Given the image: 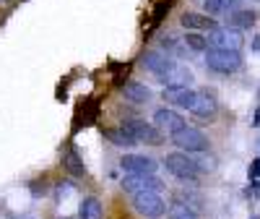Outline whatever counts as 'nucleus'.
<instances>
[{
  "mask_svg": "<svg viewBox=\"0 0 260 219\" xmlns=\"http://www.w3.org/2000/svg\"><path fill=\"white\" fill-rule=\"evenodd\" d=\"M164 167L169 175H175L177 180H185V183H195L201 178V167L195 162L187 151H172V154L164 157Z\"/></svg>",
  "mask_w": 260,
  "mask_h": 219,
  "instance_id": "f257e3e1",
  "label": "nucleus"
},
{
  "mask_svg": "<svg viewBox=\"0 0 260 219\" xmlns=\"http://www.w3.org/2000/svg\"><path fill=\"white\" fill-rule=\"evenodd\" d=\"M169 141L175 144L177 149L187 151V154H206L208 151V136L203 133L201 128H192V125H185L175 133H169Z\"/></svg>",
  "mask_w": 260,
  "mask_h": 219,
  "instance_id": "f03ea898",
  "label": "nucleus"
},
{
  "mask_svg": "<svg viewBox=\"0 0 260 219\" xmlns=\"http://www.w3.org/2000/svg\"><path fill=\"white\" fill-rule=\"evenodd\" d=\"M206 65H208V71L221 73V76L237 73V71L242 68V52H237V50H216V47H208V50H206Z\"/></svg>",
  "mask_w": 260,
  "mask_h": 219,
  "instance_id": "7ed1b4c3",
  "label": "nucleus"
},
{
  "mask_svg": "<svg viewBox=\"0 0 260 219\" xmlns=\"http://www.w3.org/2000/svg\"><path fill=\"white\" fill-rule=\"evenodd\" d=\"M208 45L216 47V50H237V52H242L245 47V37L240 29H234V26H216L213 32H208Z\"/></svg>",
  "mask_w": 260,
  "mask_h": 219,
  "instance_id": "20e7f679",
  "label": "nucleus"
},
{
  "mask_svg": "<svg viewBox=\"0 0 260 219\" xmlns=\"http://www.w3.org/2000/svg\"><path fill=\"white\" fill-rule=\"evenodd\" d=\"M133 209L146 216V219H159L167 214V204L161 199L159 190H146V193H136L133 196Z\"/></svg>",
  "mask_w": 260,
  "mask_h": 219,
  "instance_id": "39448f33",
  "label": "nucleus"
},
{
  "mask_svg": "<svg viewBox=\"0 0 260 219\" xmlns=\"http://www.w3.org/2000/svg\"><path fill=\"white\" fill-rule=\"evenodd\" d=\"M122 128H127L130 133L136 136L138 144L159 146V144L164 141V139H161V128L151 125V123H146V120H141V118H127V120H122Z\"/></svg>",
  "mask_w": 260,
  "mask_h": 219,
  "instance_id": "423d86ee",
  "label": "nucleus"
},
{
  "mask_svg": "<svg viewBox=\"0 0 260 219\" xmlns=\"http://www.w3.org/2000/svg\"><path fill=\"white\" fill-rule=\"evenodd\" d=\"M122 190L136 196V193H146V190H164V183L156 178V175H136V172H125L122 178Z\"/></svg>",
  "mask_w": 260,
  "mask_h": 219,
  "instance_id": "0eeeda50",
  "label": "nucleus"
},
{
  "mask_svg": "<svg viewBox=\"0 0 260 219\" xmlns=\"http://www.w3.org/2000/svg\"><path fill=\"white\" fill-rule=\"evenodd\" d=\"M190 113L195 118H201V123H211L216 118V113H219V99H216V94L208 92V89L195 92V102L190 107Z\"/></svg>",
  "mask_w": 260,
  "mask_h": 219,
  "instance_id": "6e6552de",
  "label": "nucleus"
},
{
  "mask_svg": "<svg viewBox=\"0 0 260 219\" xmlns=\"http://www.w3.org/2000/svg\"><path fill=\"white\" fill-rule=\"evenodd\" d=\"M175 65H177L175 58H172L169 52H161V50H148V52L143 55V68L151 71L156 78H161L164 73H169Z\"/></svg>",
  "mask_w": 260,
  "mask_h": 219,
  "instance_id": "1a4fd4ad",
  "label": "nucleus"
},
{
  "mask_svg": "<svg viewBox=\"0 0 260 219\" xmlns=\"http://www.w3.org/2000/svg\"><path fill=\"white\" fill-rule=\"evenodd\" d=\"M120 167L125 172H136V175H156L159 162L151 157H143V154H125L120 159Z\"/></svg>",
  "mask_w": 260,
  "mask_h": 219,
  "instance_id": "9d476101",
  "label": "nucleus"
},
{
  "mask_svg": "<svg viewBox=\"0 0 260 219\" xmlns=\"http://www.w3.org/2000/svg\"><path fill=\"white\" fill-rule=\"evenodd\" d=\"M154 125L167 130V133H175V130L185 128V118L177 113V110H172V107H159L156 113H154Z\"/></svg>",
  "mask_w": 260,
  "mask_h": 219,
  "instance_id": "9b49d317",
  "label": "nucleus"
},
{
  "mask_svg": "<svg viewBox=\"0 0 260 219\" xmlns=\"http://www.w3.org/2000/svg\"><path fill=\"white\" fill-rule=\"evenodd\" d=\"M180 24L187 32H213L216 26H219L213 16H208V13H192V11H187V13L180 16Z\"/></svg>",
  "mask_w": 260,
  "mask_h": 219,
  "instance_id": "f8f14e48",
  "label": "nucleus"
},
{
  "mask_svg": "<svg viewBox=\"0 0 260 219\" xmlns=\"http://www.w3.org/2000/svg\"><path fill=\"white\" fill-rule=\"evenodd\" d=\"M161 97L169 104H177V107H185V110H190L192 102H195V92L190 89V86H164Z\"/></svg>",
  "mask_w": 260,
  "mask_h": 219,
  "instance_id": "ddd939ff",
  "label": "nucleus"
},
{
  "mask_svg": "<svg viewBox=\"0 0 260 219\" xmlns=\"http://www.w3.org/2000/svg\"><path fill=\"white\" fill-rule=\"evenodd\" d=\"M226 24L234 26V29H240V32H247V29H252L257 24V11H252V8H237V11H232L226 16Z\"/></svg>",
  "mask_w": 260,
  "mask_h": 219,
  "instance_id": "4468645a",
  "label": "nucleus"
},
{
  "mask_svg": "<svg viewBox=\"0 0 260 219\" xmlns=\"http://www.w3.org/2000/svg\"><path fill=\"white\" fill-rule=\"evenodd\" d=\"M122 97L133 104H148L151 102V89L146 84H138V81H125L122 84Z\"/></svg>",
  "mask_w": 260,
  "mask_h": 219,
  "instance_id": "2eb2a0df",
  "label": "nucleus"
},
{
  "mask_svg": "<svg viewBox=\"0 0 260 219\" xmlns=\"http://www.w3.org/2000/svg\"><path fill=\"white\" fill-rule=\"evenodd\" d=\"M198 3H203V11L208 16H229L240 8V0H198Z\"/></svg>",
  "mask_w": 260,
  "mask_h": 219,
  "instance_id": "dca6fc26",
  "label": "nucleus"
},
{
  "mask_svg": "<svg viewBox=\"0 0 260 219\" xmlns=\"http://www.w3.org/2000/svg\"><path fill=\"white\" fill-rule=\"evenodd\" d=\"M78 219H104V206L96 196H86L78 206Z\"/></svg>",
  "mask_w": 260,
  "mask_h": 219,
  "instance_id": "f3484780",
  "label": "nucleus"
},
{
  "mask_svg": "<svg viewBox=\"0 0 260 219\" xmlns=\"http://www.w3.org/2000/svg\"><path fill=\"white\" fill-rule=\"evenodd\" d=\"M104 136L110 139L115 146H120V149H133V146L138 144V141H136V136L130 133L127 128H122V125H120V128H110V130H104Z\"/></svg>",
  "mask_w": 260,
  "mask_h": 219,
  "instance_id": "a211bd4d",
  "label": "nucleus"
},
{
  "mask_svg": "<svg viewBox=\"0 0 260 219\" xmlns=\"http://www.w3.org/2000/svg\"><path fill=\"white\" fill-rule=\"evenodd\" d=\"M164 86H190V81H192V73L187 71V68H182V65H175L169 73H164L161 78H159Z\"/></svg>",
  "mask_w": 260,
  "mask_h": 219,
  "instance_id": "6ab92c4d",
  "label": "nucleus"
},
{
  "mask_svg": "<svg viewBox=\"0 0 260 219\" xmlns=\"http://www.w3.org/2000/svg\"><path fill=\"white\" fill-rule=\"evenodd\" d=\"M62 165L68 167V172H71V175H76V178H83V175H86V165L81 162L78 151H76L73 146L65 149V154H62Z\"/></svg>",
  "mask_w": 260,
  "mask_h": 219,
  "instance_id": "aec40b11",
  "label": "nucleus"
},
{
  "mask_svg": "<svg viewBox=\"0 0 260 219\" xmlns=\"http://www.w3.org/2000/svg\"><path fill=\"white\" fill-rule=\"evenodd\" d=\"M167 214H169V219H198V211H192L190 206H185V204H180V201H175L169 209H167Z\"/></svg>",
  "mask_w": 260,
  "mask_h": 219,
  "instance_id": "412c9836",
  "label": "nucleus"
},
{
  "mask_svg": "<svg viewBox=\"0 0 260 219\" xmlns=\"http://www.w3.org/2000/svg\"><path fill=\"white\" fill-rule=\"evenodd\" d=\"M185 45L190 47V50H195V52H206L211 45H208V37H203L201 32H190L187 37H185Z\"/></svg>",
  "mask_w": 260,
  "mask_h": 219,
  "instance_id": "4be33fe9",
  "label": "nucleus"
},
{
  "mask_svg": "<svg viewBox=\"0 0 260 219\" xmlns=\"http://www.w3.org/2000/svg\"><path fill=\"white\" fill-rule=\"evenodd\" d=\"M177 201L190 206L192 211H201L203 209V199H201V193H192V190H180L177 193Z\"/></svg>",
  "mask_w": 260,
  "mask_h": 219,
  "instance_id": "5701e85b",
  "label": "nucleus"
},
{
  "mask_svg": "<svg viewBox=\"0 0 260 219\" xmlns=\"http://www.w3.org/2000/svg\"><path fill=\"white\" fill-rule=\"evenodd\" d=\"M195 162H198L201 172H213V170H216V162H213L211 157H208V159H206V157H201V159H195Z\"/></svg>",
  "mask_w": 260,
  "mask_h": 219,
  "instance_id": "b1692460",
  "label": "nucleus"
},
{
  "mask_svg": "<svg viewBox=\"0 0 260 219\" xmlns=\"http://www.w3.org/2000/svg\"><path fill=\"white\" fill-rule=\"evenodd\" d=\"M250 178H257L260 180V157L250 162Z\"/></svg>",
  "mask_w": 260,
  "mask_h": 219,
  "instance_id": "393cba45",
  "label": "nucleus"
},
{
  "mask_svg": "<svg viewBox=\"0 0 260 219\" xmlns=\"http://www.w3.org/2000/svg\"><path fill=\"white\" fill-rule=\"evenodd\" d=\"M252 125H255V128H260V104L255 107V113H252Z\"/></svg>",
  "mask_w": 260,
  "mask_h": 219,
  "instance_id": "a878e982",
  "label": "nucleus"
},
{
  "mask_svg": "<svg viewBox=\"0 0 260 219\" xmlns=\"http://www.w3.org/2000/svg\"><path fill=\"white\" fill-rule=\"evenodd\" d=\"M250 50H252V52H260V34H255L252 45H250Z\"/></svg>",
  "mask_w": 260,
  "mask_h": 219,
  "instance_id": "bb28decb",
  "label": "nucleus"
}]
</instances>
